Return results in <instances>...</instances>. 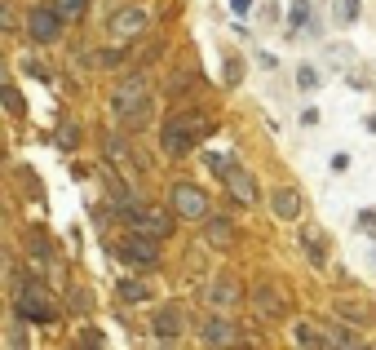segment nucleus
Segmentation results:
<instances>
[{"label":"nucleus","mask_w":376,"mask_h":350,"mask_svg":"<svg viewBox=\"0 0 376 350\" xmlns=\"http://www.w3.org/2000/svg\"><path fill=\"white\" fill-rule=\"evenodd\" d=\"M75 142H80V134H75V125H62V129H58V147L67 151V147H75Z\"/></svg>","instance_id":"nucleus-30"},{"label":"nucleus","mask_w":376,"mask_h":350,"mask_svg":"<svg viewBox=\"0 0 376 350\" xmlns=\"http://www.w3.org/2000/svg\"><path fill=\"white\" fill-rule=\"evenodd\" d=\"M217 182L226 186V191H230V200H234V204H248V209H252V204L261 200V186H257V177H252L248 168L239 164V160H230V168H226V173L217 177Z\"/></svg>","instance_id":"nucleus-7"},{"label":"nucleus","mask_w":376,"mask_h":350,"mask_svg":"<svg viewBox=\"0 0 376 350\" xmlns=\"http://www.w3.org/2000/svg\"><path fill=\"white\" fill-rule=\"evenodd\" d=\"M230 9H234V14H248V9H252V0H230Z\"/></svg>","instance_id":"nucleus-35"},{"label":"nucleus","mask_w":376,"mask_h":350,"mask_svg":"<svg viewBox=\"0 0 376 350\" xmlns=\"http://www.w3.org/2000/svg\"><path fill=\"white\" fill-rule=\"evenodd\" d=\"M293 342L306 346V350H314V346H327V333H323V328H314L310 319H297V324H293Z\"/></svg>","instance_id":"nucleus-19"},{"label":"nucleus","mask_w":376,"mask_h":350,"mask_svg":"<svg viewBox=\"0 0 376 350\" xmlns=\"http://www.w3.org/2000/svg\"><path fill=\"white\" fill-rule=\"evenodd\" d=\"M200 240H204V244H213V249H234L239 231H234V222H230V217L209 213V217H200Z\"/></svg>","instance_id":"nucleus-13"},{"label":"nucleus","mask_w":376,"mask_h":350,"mask_svg":"<svg viewBox=\"0 0 376 350\" xmlns=\"http://www.w3.org/2000/svg\"><path fill=\"white\" fill-rule=\"evenodd\" d=\"M248 306L257 310L266 324H279V319L293 315V297H288V288H284V284H275V279L252 284V288H248Z\"/></svg>","instance_id":"nucleus-4"},{"label":"nucleus","mask_w":376,"mask_h":350,"mask_svg":"<svg viewBox=\"0 0 376 350\" xmlns=\"http://www.w3.org/2000/svg\"><path fill=\"white\" fill-rule=\"evenodd\" d=\"M200 342H204V346H234V342H239V328H234L230 319L209 315V319L200 324Z\"/></svg>","instance_id":"nucleus-15"},{"label":"nucleus","mask_w":376,"mask_h":350,"mask_svg":"<svg viewBox=\"0 0 376 350\" xmlns=\"http://www.w3.org/2000/svg\"><path fill=\"white\" fill-rule=\"evenodd\" d=\"M53 9L62 14V23H75V18H84V9H89V0H49Z\"/></svg>","instance_id":"nucleus-25"},{"label":"nucleus","mask_w":376,"mask_h":350,"mask_svg":"<svg viewBox=\"0 0 376 350\" xmlns=\"http://www.w3.org/2000/svg\"><path fill=\"white\" fill-rule=\"evenodd\" d=\"M301 240H306V258H310V266L323 271V266H327V249H323V240H314V231H306Z\"/></svg>","instance_id":"nucleus-22"},{"label":"nucleus","mask_w":376,"mask_h":350,"mask_svg":"<svg viewBox=\"0 0 376 350\" xmlns=\"http://www.w3.org/2000/svg\"><path fill=\"white\" fill-rule=\"evenodd\" d=\"M23 249H27V258H31V271H36V266H49V262H53L44 231H27V235H23Z\"/></svg>","instance_id":"nucleus-18"},{"label":"nucleus","mask_w":376,"mask_h":350,"mask_svg":"<svg viewBox=\"0 0 376 350\" xmlns=\"http://www.w3.org/2000/svg\"><path fill=\"white\" fill-rule=\"evenodd\" d=\"M359 231L376 240V209H363V213H359Z\"/></svg>","instance_id":"nucleus-29"},{"label":"nucleus","mask_w":376,"mask_h":350,"mask_svg":"<svg viewBox=\"0 0 376 350\" xmlns=\"http://www.w3.org/2000/svg\"><path fill=\"white\" fill-rule=\"evenodd\" d=\"M80 342H84V346H102V342H107V337H102L98 328H84V333H80Z\"/></svg>","instance_id":"nucleus-31"},{"label":"nucleus","mask_w":376,"mask_h":350,"mask_svg":"<svg viewBox=\"0 0 376 350\" xmlns=\"http://www.w3.org/2000/svg\"><path fill=\"white\" fill-rule=\"evenodd\" d=\"M111 253H116L124 266H133V271H159V262H164L159 258V240L146 235V231H129Z\"/></svg>","instance_id":"nucleus-5"},{"label":"nucleus","mask_w":376,"mask_h":350,"mask_svg":"<svg viewBox=\"0 0 376 350\" xmlns=\"http://www.w3.org/2000/svg\"><path fill=\"white\" fill-rule=\"evenodd\" d=\"M372 262H376V258H372Z\"/></svg>","instance_id":"nucleus-37"},{"label":"nucleus","mask_w":376,"mask_h":350,"mask_svg":"<svg viewBox=\"0 0 376 350\" xmlns=\"http://www.w3.org/2000/svg\"><path fill=\"white\" fill-rule=\"evenodd\" d=\"M288 27L293 32H314V23H310V0H293V14H288Z\"/></svg>","instance_id":"nucleus-24"},{"label":"nucleus","mask_w":376,"mask_h":350,"mask_svg":"<svg viewBox=\"0 0 376 350\" xmlns=\"http://www.w3.org/2000/svg\"><path fill=\"white\" fill-rule=\"evenodd\" d=\"M368 129H372V134H376V116H368Z\"/></svg>","instance_id":"nucleus-36"},{"label":"nucleus","mask_w":376,"mask_h":350,"mask_svg":"<svg viewBox=\"0 0 376 350\" xmlns=\"http://www.w3.org/2000/svg\"><path fill=\"white\" fill-rule=\"evenodd\" d=\"M168 209L182 222H200V217H209V191H200L195 182H173L168 186Z\"/></svg>","instance_id":"nucleus-6"},{"label":"nucleus","mask_w":376,"mask_h":350,"mask_svg":"<svg viewBox=\"0 0 376 350\" xmlns=\"http://www.w3.org/2000/svg\"><path fill=\"white\" fill-rule=\"evenodd\" d=\"M195 84H204V80H200L195 71H182V75L173 71V80H168V98H186V93H191Z\"/></svg>","instance_id":"nucleus-21"},{"label":"nucleus","mask_w":376,"mask_h":350,"mask_svg":"<svg viewBox=\"0 0 376 350\" xmlns=\"http://www.w3.org/2000/svg\"><path fill=\"white\" fill-rule=\"evenodd\" d=\"M270 213H275L279 222H297L301 217V191L297 186H275V191H270Z\"/></svg>","instance_id":"nucleus-16"},{"label":"nucleus","mask_w":376,"mask_h":350,"mask_svg":"<svg viewBox=\"0 0 376 350\" xmlns=\"http://www.w3.org/2000/svg\"><path fill=\"white\" fill-rule=\"evenodd\" d=\"M129 222H133V231H146V235H155V240H168V235H173V226H177V213H173V209L159 213V209H150V204L142 200L133 213H129Z\"/></svg>","instance_id":"nucleus-10"},{"label":"nucleus","mask_w":376,"mask_h":350,"mask_svg":"<svg viewBox=\"0 0 376 350\" xmlns=\"http://www.w3.org/2000/svg\"><path fill=\"white\" fill-rule=\"evenodd\" d=\"M297 89L301 93H314L319 89V67H314V62H301V67H297Z\"/></svg>","instance_id":"nucleus-26"},{"label":"nucleus","mask_w":376,"mask_h":350,"mask_svg":"<svg viewBox=\"0 0 376 350\" xmlns=\"http://www.w3.org/2000/svg\"><path fill=\"white\" fill-rule=\"evenodd\" d=\"M116 297L124 301V306H137V301L150 297V288H146L142 279H120V284H116Z\"/></svg>","instance_id":"nucleus-20"},{"label":"nucleus","mask_w":376,"mask_h":350,"mask_svg":"<svg viewBox=\"0 0 376 350\" xmlns=\"http://www.w3.org/2000/svg\"><path fill=\"white\" fill-rule=\"evenodd\" d=\"M150 27V9L146 5H124L116 18H111V36H120V40H133V36H142Z\"/></svg>","instance_id":"nucleus-12"},{"label":"nucleus","mask_w":376,"mask_h":350,"mask_svg":"<svg viewBox=\"0 0 376 350\" xmlns=\"http://www.w3.org/2000/svg\"><path fill=\"white\" fill-rule=\"evenodd\" d=\"M5 111H9V120H27V102L18 93V84H5Z\"/></svg>","instance_id":"nucleus-23"},{"label":"nucleus","mask_w":376,"mask_h":350,"mask_svg":"<svg viewBox=\"0 0 376 350\" xmlns=\"http://www.w3.org/2000/svg\"><path fill=\"white\" fill-rule=\"evenodd\" d=\"M9 310H14L18 319H27V324H53V319H58L53 292L36 275H27L23 266L9 271Z\"/></svg>","instance_id":"nucleus-2"},{"label":"nucleus","mask_w":376,"mask_h":350,"mask_svg":"<svg viewBox=\"0 0 376 350\" xmlns=\"http://www.w3.org/2000/svg\"><path fill=\"white\" fill-rule=\"evenodd\" d=\"M332 168H336V173H345V168H350V155H345V151H336V155H332Z\"/></svg>","instance_id":"nucleus-34"},{"label":"nucleus","mask_w":376,"mask_h":350,"mask_svg":"<svg viewBox=\"0 0 376 350\" xmlns=\"http://www.w3.org/2000/svg\"><path fill=\"white\" fill-rule=\"evenodd\" d=\"M323 333H327V346H341V350L363 346L359 328H354V324H345V319H336V324H323Z\"/></svg>","instance_id":"nucleus-17"},{"label":"nucleus","mask_w":376,"mask_h":350,"mask_svg":"<svg viewBox=\"0 0 376 350\" xmlns=\"http://www.w3.org/2000/svg\"><path fill=\"white\" fill-rule=\"evenodd\" d=\"M150 333H155V342H164V346L182 342V333H186V310L177 306V301L159 306L155 315H150Z\"/></svg>","instance_id":"nucleus-9"},{"label":"nucleus","mask_w":376,"mask_h":350,"mask_svg":"<svg viewBox=\"0 0 376 350\" xmlns=\"http://www.w3.org/2000/svg\"><path fill=\"white\" fill-rule=\"evenodd\" d=\"M150 107H155V98H150V80L146 71H133L124 75V80L111 84V116L120 120V129H142L150 120Z\"/></svg>","instance_id":"nucleus-3"},{"label":"nucleus","mask_w":376,"mask_h":350,"mask_svg":"<svg viewBox=\"0 0 376 350\" xmlns=\"http://www.w3.org/2000/svg\"><path fill=\"white\" fill-rule=\"evenodd\" d=\"M204 301H209L213 310H230L234 301H243V288H239V279H230V275H217V279H209V288H204Z\"/></svg>","instance_id":"nucleus-14"},{"label":"nucleus","mask_w":376,"mask_h":350,"mask_svg":"<svg viewBox=\"0 0 376 350\" xmlns=\"http://www.w3.org/2000/svg\"><path fill=\"white\" fill-rule=\"evenodd\" d=\"M230 160L234 155H226V151H204V168H209L213 177H221L226 168H230Z\"/></svg>","instance_id":"nucleus-27"},{"label":"nucleus","mask_w":376,"mask_h":350,"mask_svg":"<svg viewBox=\"0 0 376 350\" xmlns=\"http://www.w3.org/2000/svg\"><path fill=\"white\" fill-rule=\"evenodd\" d=\"M0 27H5V32H14V9H9V5H0Z\"/></svg>","instance_id":"nucleus-33"},{"label":"nucleus","mask_w":376,"mask_h":350,"mask_svg":"<svg viewBox=\"0 0 376 350\" xmlns=\"http://www.w3.org/2000/svg\"><path fill=\"white\" fill-rule=\"evenodd\" d=\"M354 18H359V0H341V9H336V23H341V27H350Z\"/></svg>","instance_id":"nucleus-28"},{"label":"nucleus","mask_w":376,"mask_h":350,"mask_svg":"<svg viewBox=\"0 0 376 350\" xmlns=\"http://www.w3.org/2000/svg\"><path fill=\"white\" fill-rule=\"evenodd\" d=\"M23 67H27V71H31V75H36V80H44V84H49V71H44V67H40V62H36V58H27V62H23Z\"/></svg>","instance_id":"nucleus-32"},{"label":"nucleus","mask_w":376,"mask_h":350,"mask_svg":"<svg viewBox=\"0 0 376 350\" xmlns=\"http://www.w3.org/2000/svg\"><path fill=\"white\" fill-rule=\"evenodd\" d=\"M332 306H336V319H345V324H354V328H372L376 324V306L363 297V292H345V297H336Z\"/></svg>","instance_id":"nucleus-11"},{"label":"nucleus","mask_w":376,"mask_h":350,"mask_svg":"<svg viewBox=\"0 0 376 350\" xmlns=\"http://www.w3.org/2000/svg\"><path fill=\"white\" fill-rule=\"evenodd\" d=\"M27 36H31L36 45H53L62 36V14L53 5H36L27 9Z\"/></svg>","instance_id":"nucleus-8"},{"label":"nucleus","mask_w":376,"mask_h":350,"mask_svg":"<svg viewBox=\"0 0 376 350\" xmlns=\"http://www.w3.org/2000/svg\"><path fill=\"white\" fill-rule=\"evenodd\" d=\"M213 125H217L213 116H204V111H191V107L168 111V116H164V125H159V151H164L168 160L191 155V151H195L204 138L213 134Z\"/></svg>","instance_id":"nucleus-1"}]
</instances>
